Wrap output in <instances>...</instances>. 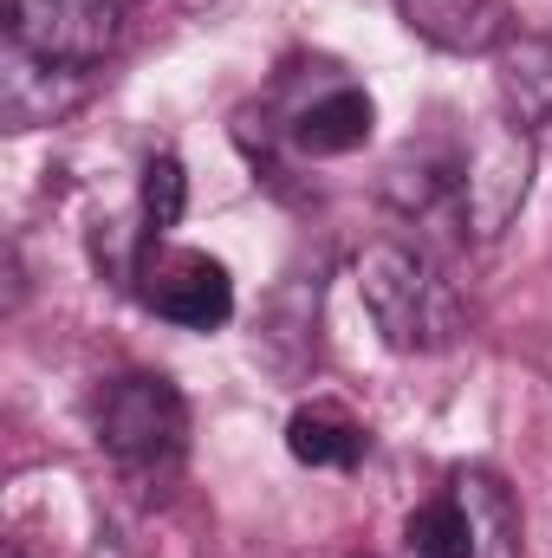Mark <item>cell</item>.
I'll return each instance as SVG.
<instances>
[{"instance_id": "8fae6325", "label": "cell", "mask_w": 552, "mask_h": 558, "mask_svg": "<svg viewBox=\"0 0 552 558\" xmlns=\"http://www.w3.org/2000/svg\"><path fill=\"white\" fill-rule=\"evenodd\" d=\"M404 553L410 558H481V539H475V520L461 500H429L416 507L410 526H404Z\"/></svg>"}, {"instance_id": "8992f818", "label": "cell", "mask_w": 552, "mask_h": 558, "mask_svg": "<svg viewBox=\"0 0 552 558\" xmlns=\"http://www.w3.org/2000/svg\"><path fill=\"white\" fill-rule=\"evenodd\" d=\"M143 299H149V312L156 318H169V325H182V331H221L228 318H235V279L221 260H208V254H156L149 267H143Z\"/></svg>"}, {"instance_id": "5b68a950", "label": "cell", "mask_w": 552, "mask_h": 558, "mask_svg": "<svg viewBox=\"0 0 552 558\" xmlns=\"http://www.w3.org/2000/svg\"><path fill=\"white\" fill-rule=\"evenodd\" d=\"M92 98V72L85 65H59L26 52L20 39H7L0 52V124L7 131H46L59 118H72Z\"/></svg>"}, {"instance_id": "7a4b0ae2", "label": "cell", "mask_w": 552, "mask_h": 558, "mask_svg": "<svg viewBox=\"0 0 552 558\" xmlns=\"http://www.w3.org/2000/svg\"><path fill=\"white\" fill-rule=\"evenodd\" d=\"M182 435H189V403L169 377H149L131 371L118 384H105L98 397V441L111 461L124 468H163L182 454Z\"/></svg>"}, {"instance_id": "9c48e42d", "label": "cell", "mask_w": 552, "mask_h": 558, "mask_svg": "<svg viewBox=\"0 0 552 558\" xmlns=\"http://www.w3.org/2000/svg\"><path fill=\"white\" fill-rule=\"evenodd\" d=\"M501 98L520 131H552V39L520 33L501 46Z\"/></svg>"}, {"instance_id": "3957f363", "label": "cell", "mask_w": 552, "mask_h": 558, "mask_svg": "<svg viewBox=\"0 0 552 558\" xmlns=\"http://www.w3.org/2000/svg\"><path fill=\"white\" fill-rule=\"evenodd\" d=\"M533 189V137L520 124H481L461 162V221L475 241H494Z\"/></svg>"}, {"instance_id": "52a82bcc", "label": "cell", "mask_w": 552, "mask_h": 558, "mask_svg": "<svg viewBox=\"0 0 552 558\" xmlns=\"http://www.w3.org/2000/svg\"><path fill=\"white\" fill-rule=\"evenodd\" d=\"M404 26L429 39L435 52H501L514 39V7L507 0H397Z\"/></svg>"}, {"instance_id": "30bf717a", "label": "cell", "mask_w": 552, "mask_h": 558, "mask_svg": "<svg viewBox=\"0 0 552 558\" xmlns=\"http://www.w3.org/2000/svg\"><path fill=\"white\" fill-rule=\"evenodd\" d=\"M286 448L305 468H358L364 461V422H351L332 403H312L286 422Z\"/></svg>"}, {"instance_id": "4fadbf2b", "label": "cell", "mask_w": 552, "mask_h": 558, "mask_svg": "<svg viewBox=\"0 0 552 558\" xmlns=\"http://www.w3.org/2000/svg\"><path fill=\"white\" fill-rule=\"evenodd\" d=\"M0 558H33V553H26V546H20V539H7V553H0Z\"/></svg>"}, {"instance_id": "ba28073f", "label": "cell", "mask_w": 552, "mask_h": 558, "mask_svg": "<svg viewBox=\"0 0 552 558\" xmlns=\"http://www.w3.org/2000/svg\"><path fill=\"white\" fill-rule=\"evenodd\" d=\"M371 131H377V105L358 85H338V92H325L319 105H305L292 118V143L305 156H351V149L371 143Z\"/></svg>"}, {"instance_id": "277c9868", "label": "cell", "mask_w": 552, "mask_h": 558, "mask_svg": "<svg viewBox=\"0 0 552 558\" xmlns=\"http://www.w3.org/2000/svg\"><path fill=\"white\" fill-rule=\"evenodd\" d=\"M124 7L131 0H13V33L26 52L59 59V65H105L124 39Z\"/></svg>"}, {"instance_id": "6da1fadb", "label": "cell", "mask_w": 552, "mask_h": 558, "mask_svg": "<svg viewBox=\"0 0 552 558\" xmlns=\"http://www.w3.org/2000/svg\"><path fill=\"white\" fill-rule=\"evenodd\" d=\"M358 292H364V312L384 331V344L404 351V357L448 351L461 338V299H455V286L410 241L364 247L358 254Z\"/></svg>"}, {"instance_id": "7c38bea8", "label": "cell", "mask_w": 552, "mask_h": 558, "mask_svg": "<svg viewBox=\"0 0 552 558\" xmlns=\"http://www.w3.org/2000/svg\"><path fill=\"white\" fill-rule=\"evenodd\" d=\"M137 202H143V228H149L156 241L182 221V208H189V175H182V162H176V156H149V162H143Z\"/></svg>"}, {"instance_id": "5bb4252c", "label": "cell", "mask_w": 552, "mask_h": 558, "mask_svg": "<svg viewBox=\"0 0 552 558\" xmlns=\"http://www.w3.org/2000/svg\"><path fill=\"white\" fill-rule=\"evenodd\" d=\"M358 558H371V553H358Z\"/></svg>"}]
</instances>
